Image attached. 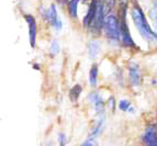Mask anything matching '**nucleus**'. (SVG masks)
<instances>
[{
  "instance_id": "19",
  "label": "nucleus",
  "mask_w": 157,
  "mask_h": 146,
  "mask_svg": "<svg viewBox=\"0 0 157 146\" xmlns=\"http://www.w3.org/2000/svg\"><path fill=\"white\" fill-rule=\"evenodd\" d=\"M58 144L59 146H65L67 144V137L64 133H59L58 134Z\"/></svg>"
},
{
  "instance_id": "11",
  "label": "nucleus",
  "mask_w": 157,
  "mask_h": 146,
  "mask_svg": "<svg viewBox=\"0 0 157 146\" xmlns=\"http://www.w3.org/2000/svg\"><path fill=\"white\" fill-rule=\"evenodd\" d=\"M100 52V44L97 41H90L88 43V55L90 60H96Z\"/></svg>"
},
{
  "instance_id": "5",
  "label": "nucleus",
  "mask_w": 157,
  "mask_h": 146,
  "mask_svg": "<svg viewBox=\"0 0 157 146\" xmlns=\"http://www.w3.org/2000/svg\"><path fill=\"white\" fill-rule=\"evenodd\" d=\"M43 17H44L45 20H46L54 29H56L57 31L62 30V21H60L59 18H58L57 9H56L55 5L51 6L50 8H48V10L44 12Z\"/></svg>"
},
{
  "instance_id": "10",
  "label": "nucleus",
  "mask_w": 157,
  "mask_h": 146,
  "mask_svg": "<svg viewBox=\"0 0 157 146\" xmlns=\"http://www.w3.org/2000/svg\"><path fill=\"white\" fill-rule=\"evenodd\" d=\"M89 101L94 106V109L96 110L97 113H102L103 111V107H105V101L102 99V97L98 92H91L88 97Z\"/></svg>"
},
{
  "instance_id": "3",
  "label": "nucleus",
  "mask_w": 157,
  "mask_h": 146,
  "mask_svg": "<svg viewBox=\"0 0 157 146\" xmlns=\"http://www.w3.org/2000/svg\"><path fill=\"white\" fill-rule=\"evenodd\" d=\"M108 11H107V6L105 2H99V7H98L97 14L94 17V21H92V24L90 26L92 33H96L97 35H99L100 32L103 30V26H105V18L108 16Z\"/></svg>"
},
{
  "instance_id": "6",
  "label": "nucleus",
  "mask_w": 157,
  "mask_h": 146,
  "mask_svg": "<svg viewBox=\"0 0 157 146\" xmlns=\"http://www.w3.org/2000/svg\"><path fill=\"white\" fill-rule=\"evenodd\" d=\"M26 23H28V28H29V41H30V46L32 48L35 47L36 44V33H37V26H36V21L32 17L31 14H25L24 16Z\"/></svg>"
},
{
  "instance_id": "22",
  "label": "nucleus",
  "mask_w": 157,
  "mask_h": 146,
  "mask_svg": "<svg viewBox=\"0 0 157 146\" xmlns=\"http://www.w3.org/2000/svg\"><path fill=\"white\" fill-rule=\"evenodd\" d=\"M65 1H68V0H65Z\"/></svg>"
},
{
  "instance_id": "14",
  "label": "nucleus",
  "mask_w": 157,
  "mask_h": 146,
  "mask_svg": "<svg viewBox=\"0 0 157 146\" xmlns=\"http://www.w3.org/2000/svg\"><path fill=\"white\" fill-rule=\"evenodd\" d=\"M81 91H82V88H81L80 85H75L69 91V99L73 102H76L80 97Z\"/></svg>"
},
{
  "instance_id": "21",
  "label": "nucleus",
  "mask_w": 157,
  "mask_h": 146,
  "mask_svg": "<svg viewBox=\"0 0 157 146\" xmlns=\"http://www.w3.org/2000/svg\"><path fill=\"white\" fill-rule=\"evenodd\" d=\"M108 106H109V108L110 109H114V107H115V100H114V98L113 97H110L109 98V101H108Z\"/></svg>"
},
{
  "instance_id": "13",
  "label": "nucleus",
  "mask_w": 157,
  "mask_h": 146,
  "mask_svg": "<svg viewBox=\"0 0 157 146\" xmlns=\"http://www.w3.org/2000/svg\"><path fill=\"white\" fill-rule=\"evenodd\" d=\"M98 65L97 64H94L90 68L89 71V83L91 87L97 86V81H98Z\"/></svg>"
},
{
  "instance_id": "12",
  "label": "nucleus",
  "mask_w": 157,
  "mask_h": 146,
  "mask_svg": "<svg viewBox=\"0 0 157 146\" xmlns=\"http://www.w3.org/2000/svg\"><path fill=\"white\" fill-rule=\"evenodd\" d=\"M103 124H105V115H101L100 117V119L98 120L97 124H96V126L94 128V130L91 131V133H90L89 137H97V136H99L100 134H101L102 130H103Z\"/></svg>"
},
{
  "instance_id": "7",
  "label": "nucleus",
  "mask_w": 157,
  "mask_h": 146,
  "mask_svg": "<svg viewBox=\"0 0 157 146\" xmlns=\"http://www.w3.org/2000/svg\"><path fill=\"white\" fill-rule=\"evenodd\" d=\"M142 141L146 146H157V126L149 125L142 136Z\"/></svg>"
},
{
  "instance_id": "1",
  "label": "nucleus",
  "mask_w": 157,
  "mask_h": 146,
  "mask_svg": "<svg viewBox=\"0 0 157 146\" xmlns=\"http://www.w3.org/2000/svg\"><path fill=\"white\" fill-rule=\"evenodd\" d=\"M131 17L135 24L136 29L139 30L141 36L147 42H157V33L154 32L148 24L144 12L139 6L133 7L131 10Z\"/></svg>"
},
{
  "instance_id": "15",
  "label": "nucleus",
  "mask_w": 157,
  "mask_h": 146,
  "mask_svg": "<svg viewBox=\"0 0 157 146\" xmlns=\"http://www.w3.org/2000/svg\"><path fill=\"white\" fill-rule=\"evenodd\" d=\"M80 2V0H71L69 1V7H68V11L69 14L73 19H76L78 16V5Z\"/></svg>"
},
{
  "instance_id": "18",
  "label": "nucleus",
  "mask_w": 157,
  "mask_h": 146,
  "mask_svg": "<svg viewBox=\"0 0 157 146\" xmlns=\"http://www.w3.org/2000/svg\"><path fill=\"white\" fill-rule=\"evenodd\" d=\"M81 146H98L97 140H96L94 137H89V138H87L86 141L82 142Z\"/></svg>"
},
{
  "instance_id": "4",
  "label": "nucleus",
  "mask_w": 157,
  "mask_h": 146,
  "mask_svg": "<svg viewBox=\"0 0 157 146\" xmlns=\"http://www.w3.org/2000/svg\"><path fill=\"white\" fill-rule=\"evenodd\" d=\"M125 16H126V8H125V6H124L123 13H122V20H121V42H122V44H123L124 46L135 48V47H137V46H136L135 42L133 41V39H132V36H131L128 26V24H126Z\"/></svg>"
},
{
  "instance_id": "20",
  "label": "nucleus",
  "mask_w": 157,
  "mask_h": 146,
  "mask_svg": "<svg viewBox=\"0 0 157 146\" xmlns=\"http://www.w3.org/2000/svg\"><path fill=\"white\" fill-rule=\"evenodd\" d=\"M105 6H107V9H113V7L115 6V0H105Z\"/></svg>"
},
{
  "instance_id": "16",
  "label": "nucleus",
  "mask_w": 157,
  "mask_h": 146,
  "mask_svg": "<svg viewBox=\"0 0 157 146\" xmlns=\"http://www.w3.org/2000/svg\"><path fill=\"white\" fill-rule=\"evenodd\" d=\"M119 109L121 111H124V112H134V109L132 108L130 101L126 99H122L119 102Z\"/></svg>"
},
{
  "instance_id": "2",
  "label": "nucleus",
  "mask_w": 157,
  "mask_h": 146,
  "mask_svg": "<svg viewBox=\"0 0 157 146\" xmlns=\"http://www.w3.org/2000/svg\"><path fill=\"white\" fill-rule=\"evenodd\" d=\"M103 30H105V36L110 42L119 43L121 41V23L114 14L108 13L105 21Z\"/></svg>"
},
{
  "instance_id": "17",
  "label": "nucleus",
  "mask_w": 157,
  "mask_h": 146,
  "mask_svg": "<svg viewBox=\"0 0 157 146\" xmlns=\"http://www.w3.org/2000/svg\"><path fill=\"white\" fill-rule=\"evenodd\" d=\"M59 43H58L57 41H53L52 42V44H51V53H52L53 55H54V56H55V55H57L58 53H59Z\"/></svg>"
},
{
  "instance_id": "9",
  "label": "nucleus",
  "mask_w": 157,
  "mask_h": 146,
  "mask_svg": "<svg viewBox=\"0 0 157 146\" xmlns=\"http://www.w3.org/2000/svg\"><path fill=\"white\" fill-rule=\"evenodd\" d=\"M99 0H91V2L89 5V8H88V12L85 16L84 20H82V24H84L85 28H90L92 24V21H94V17L97 14L98 7H99Z\"/></svg>"
},
{
  "instance_id": "8",
  "label": "nucleus",
  "mask_w": 157,
  "mask_h": 146,
  "mask_svg": "<svg viewBox=\"0 0 157 146\" xmlns=\"http://www.w3.org/2000/svg\"><path fill=\"white\" fill-rule=\"evenodd\" d=\"M128 78H130V83L133 87H139L141 85L142 80V74H141V68L136 63H131L128 66Z\"/></svg>"
}]
</instances>
